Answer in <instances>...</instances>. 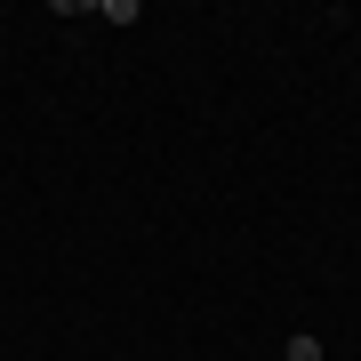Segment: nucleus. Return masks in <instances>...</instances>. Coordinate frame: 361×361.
Returning a JSON list of instances; mask_svg holds the SVG:
<instances>
[{
  "instance_id": "f257e3e1",
  "label": "nucleus",
  "mask_w": 361,
  "mask_h": 361,
  "mask_svg": "<svg viewBox=\"0 0 361 361\" xmlns=\"http://www.w3.org/2000/svg\"><path fill=\"white\" fill-rule=\"evenodd\" d=\"M289 361H322V337H289Z\"/></svg>"
}]
</instances>
